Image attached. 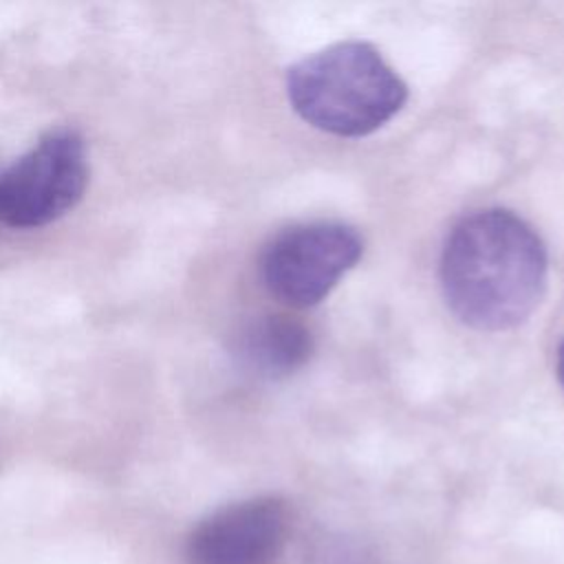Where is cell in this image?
<instances>
[{
    "mask_svg": "<svg viewBox=\"0 0 564 564\" xmlns=\"http://www.w3.org/2000/svg\"><path fill=\"white\" fill-rule=\"evenodd\" d=\"M544 284L546 249L533 227L507 209L476 212L445 240L443 295L471 328H516L535 311Z\"/></svg>",
    "mask_w": 564,
    "mask_h": 564,
    "instance_id": "cell-1",
    "label": "cell"
},
{
    "mask_svg": "<svg viewBox=\"0 0 564 564\" xmlns=\"http://www.w3.org/2000/svg\"><path fill=\"white\" fill-rule=\"evenodd\" d=\"M293 110L337 137H366L390 121L408 99L405 82L366 42L333 44L289 68Z\"/></svg>",
    "mask_w": 564,
    "mask_h": 564,
    "instance_id": "cell-2",
    "label": "cell"
},
{
    "mask_svg": "<svg viewBox=\"0 0 564 564\" xmlns=\"http://www.w3.org/2000/svg\"><path fill=\"white\" fill-rule=\"evenodd\" d=\"M88 152L73 128H53L0 172V225L37 229L70 212L88 185Z\"/></svg>",
    "mask_w": 564,
    "mask_h": 564,
    "instance_id": "cell-3",
    "label": "cell"
},
{
    "mask_svg": "<svg viewBox=\"0 0 564 564\" xmlns=\"http://www.w3.org/2000/svg\"><path fill=\"white\" fill-rule=\"evenodd\" d=\"M361 251L364 242L352 227L330 220L304 223L271 238L260 258V275L278 302L308 308L333 291Z\"/></svg>",
    "mask_w": 564,
    "mask_h": 564,
    "instance_id": "cell-4",
    "label": "cell"
},
{
    "mask_svg": "<svg viewBox=\"0 0 564 564\" xmlns=\"http://www.w3.org/2000/svg\"><path fill=\"white\" fill-rule=\"evenodd\" d=\"M286 509L278 498H249L227 505L189 533V564H264L280 546Z\"/></svg>",
    "mask_w": 564,
    "mask_h": 564,
    "instance_id": "cell-5",
    "label": "cell"
},
{
    "mask_svg": "<svg viewBox=\"0 0 564 564\" xmlns=\"http://www.w3.org/2000/svg\"><path fill=\"white\" fill-rule=\"evenodd\" d=\"M234 352L251 375L284 379L308 361L313 337L300 319L269 313L240 328Z\"/></svg>",
    "mask_w": 564,
    "mask_h": 564,
    "instance_id": "cell-6",
    "label": "cell"
},
{
    "mask_svg": "<svg viewBox=\"0 0 564 564\" xmlns=\"http://www.w3.org/2000/svg\"><path fill=\"white\" fill-rule=\"evenodd\" d=\"M557 379L564 386V341L557 348Z\"/></svg>",
    "mask_w": 564,
    "mask_h": 564,
    "instance_id": "cell-7",
    "label": "cell"
}]
</instances>
